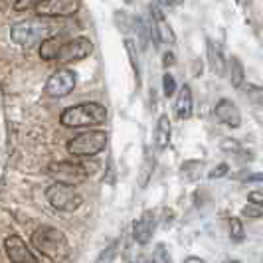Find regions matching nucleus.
Returning <instances> with one entry per match:
<instances>
[{
    "label": "nucleus",
    "mask_w": 263,
    "mask_h": 263,
    "mask_svg": "<svg viewBox=\"0 0 263 263\" xmlns=\"http://www.w3.org/2000/svg\"><path fill=\"white\" fill-rule=\"evenodd\" d=\"M107 109L101 103L87 101L79 105L67 107L66 111L60 115V123L67 129H83V127H95L105 123Z\"/></svg>",
    "instance_id": "nucleus-1"
},
{
    "label": "nucleus",
    "mask_w": 263,
    "mask_h": 263,
    "mask_svg": "<svg viewBox=\"0 0 263 263\" xmlns=\"http://www.w3.org/2000/svg\"><path fill=\"white\" fill-rule=\"evenodd\" d=\"M32 246L50 259H64L69 253L66 234L53 226H38L32 232Z\"/></svg>",
    "instance_id": "nucleus-2"
},
{
    "label": "nucleus",
    "mask_w": 263,
    "mask_h": 263,
    "mask_svg": "<svg viewBox=\"0 0 263 263\" xmlns=\"http://www.w3.org/2000/svg\"><path fill=\"white\" fill-rule=\"evenodd\" d=\"M53 22H48V16H38V18H32V20H22L18 24H14L10 30V38L14 44L26 48L30 44L38 42L40 38H48L52 36Z\"/></svg>",
    "instance_id": "nucleus-3"
},
{
    "label": "nucleus",
    "mask_w": 263,
    "mask_h": 263,
    "mask_svg": "<svg viewBox=\"0 0 263 263\" xmlns=\"http://www.w3.org/2000/svg\"><path fill=\"white\" fill-rule=\"evenodd\" d=\"M107 146L105 131H85L79 133L67 143V153L73 157H95Z\"/></svg>",
    "instance_id": "nucleus-4"
},
{
    "label": "nucleus",
    "mask_w": 263,
    "mask_h": 263,
    "mask_svg": "<svg viewBox=\"0 0 263 263\" xmlns=\"http://www.w3.org/2000/svg\"><path fill=\"white\" fill-rule=\"evenodd\" d=\"M46 200L50 202V206L60 212H73L81 206V196L78 194L76 186L66 184V182H53L46 190Z\"/></svg>",
    "instance_id": "nucleus-5"
},
{
    "label": "nucleus",
    "mask_w": 263,
    "mask_h": 263,
    "mask_svg": "<svg viewBox=\"0 0 263 263\" xmlns=\"http://www.w3.org/2000/svg\"><path fill=\"white\" fill-rule=\"evenodd\" d=\"M48 174L55 182H66V184L78 186L87 180V168L78 162H53L48 166Z\"/></svg>",
    "instance_id": "nucleus-6"
},
{
    "label": "nucleus",
    "mask_w": 263,
    "mask_h": 263,
    "mask_svg": "<svg viewBox=\"0 0 263 263\" xmlns=\"http://www.w3.org/2000/svg\"><path fill=\"white\" fill-rule=\"evenodd\" d=\"M79 8H81V0H40L34 6L38 16H48V18L73 16Z\"/></svg>",
    "instance_id": "nucleus-7"
},
{
    "label": "nucleus",
    "mask_w": 263,
    "mask_h": 263,
    "mask_svg": "<svg viewBox=\"0 0 263 263\" xmlns=\"http://www.w3.org/2000/svg\"><path fill=\"white\" fill-rule=\"evenodd\" d=\"M91 52H93L91 40L85 38V36H79V38H73V40H69V42H66V44L60 48V52L55 55V62H60V64L79 62V60L87 58Z\"/></svg>",
    "instance_id": "nucleus-8"
},
{
    "label": "nucleus",
    "mask_w": 263,
    "mask_h": 263,
    "mask_svg": "<svg viewBox=\"0 0 263 263\" xmlns=\"http://www.w3.org/2000/svg\"><path fill=\"white\" fill-rule=\"evenodd\" d=\"M76 83H78V79H76V73L71 71V69H58V71H53L52 78L48 79V83H46V93L50 95V97H66L69 93L76 89Z\"/></svg>",
    "instance_id": "nucleus-9"
},
{
    "label": "nucleus",
    "mask_w": 263,
    "mask_h": 263,
    "mask_svg": "<svg viewBox=\"0 0 263 263\" xmlns=\"http://www.w3.org/2000/svg\"><path fill=\"white\" fill-rule=\"evenodd\" d=\"M157 230V212L146 210L141 214V218H137V222L133 224V239L141 246H146L151 241V237Z\"/></svg>",
    "instance_id": "nucleus-10"
},
{
    "label": "nucleus",
    "mask_w": 263,
    "mask_h": 263,
    "mask_svg": "<svg viewBox=\"0 0 263 263\" xmlns=\"http://www.w3.org/2000/svg\"><path fill=\"white\" fill-rule=\"evenodd\" d=\"M4 250L8 253V259L14 263H36L38 261V257L32 253V251L28 250L26 241L22 239L20 236H8L4 239Z\"/></svg>",
    "instance_id": "nucleus-11"
},
{
    "label": "nucleus",
    "mask_w": 263,
    "mask_h": 263,
    "mask_svg": "<svg viewBox=\"0 0 263 263\" xmlns=\"http://www.w3.org/2000/svg\"><path fill=\"white\" fill-rule=\"evenodd\" d=\"M214 117L230 129H239L241 127V113H239V109L232 99H226V97L220 99L214 107Z\"/></svg>",
    "instance_id": "nucleus-12"
},
{
    "label": "nucleus",
    "mask_w": 263,
    "mask_h": 263,
    "mask_svg": "<svg viewBox=\"0 0 263 263\" xmlns=\"http://www.w3.org/2000/svg\"><path fill=\"white\" fill-rule=\"evenodd\" d=\"M192 111H194V99H192V89L190 85H182V89L176 95V101H174V115L180 121L192 117Z\"/></svg>",
    "instance_id": "nucleus-13"
},
{
    "label": "nucleus",
    "mask_w": 263,
    "mask_h": 263,
    "mask_svg": "<svg viewBox=\"0 0 263 263\" xmlns=\"http://www.w3.org/2000/svg\"><path fill=\"white\" fill-rule=\"evenodd\" d=\"M206 58H208V67L218 76V78H224L226 76V60L222 50L218 48V44L212 38L206 40Z\"/></svg>",
    "instance_id": "nucleus-14"
},
{
    "label": "nucleus",
    "mask_w": 263,
    "mask_h": 263,
    "mask_svg": "<svg viewBox=\"0 0 263 263\" xmlns=\"http://www.w3.org/2000/svg\"><path fill=\"white\" fill-rule=\"evenodd\" d=\"M171 135H172V125L168 115H160L155 127V146L157 151H166L171 145Z\"/></svg>",
    "instance_id": "nucleus-15"
},
{
    "label": "nucleus",
    "mask_w": 263,
    "mask_h": 263,
    "mask_svg": "<svg viewBox=\"0 0 263 263\" xmlns=\"http://www.w3.org/2000/svg\"><path fill=\"white\" fill-rule=\"evenodd\" d=\"M62 46H64V38L62 36H48V38H44L38 50L40 58L46 60V62H52V60H55V55H58Z\"/></svg>",
    "instance_id": "nucleus-16"
},
{
    "label": "nucleus",
    "mask_w": 263,
    "mask_h": 263,
    "mask_svg": "<svg viewBox=\"0 0 263 263\" xmlns=\"http://www.w3.org/2000/svg\"><path fill=\"white\" fill-rule=\"evenodd\" d=\"M204 168H206L204 160H184L180 164V176L186 182H196L198 178L202 176Z\"/></svg>",
    "instance_id": "nucleus-17"
},
{
    "label": "nucleus",
    "mask_w": 263,
    "mask_h": 263,
    "mask_svg": "<svg viewBox=\"0 0 263 263\" xmlns=\"http://www.w3.org/2000/svg\"><path fill=\"white\" fill-rule=\"evenodd\" d=\"M243 81H246L243 64L239 62V58L232 55V58H230V83H232L234 89H241V87H243Z\"/></svg>",
    "instance_id": "nucleus-18"
},
{
    "label": "nucleus",
    "mask_w": 263,
    "mask_h": 263,
    "mask_svg": "<svg viewBox=\"0 0 263 263\" xmlns=\"http://www.w3.org/2000/svg\"><path fill=\"white\" fill-rule=\"evenodd\" d=\"M153 26H155V34H157V40L162 42V44H168L172 46L176 42V36H174V30L171 28V24L166 22V18H160V20H153Z\"/></svg>",
    "instance_id": "nucleus-19"
},
{
    "label": "nucleus",
    "mask_w": 263,
    "mask_h": 263,
    "mask_svg": "<svg viewBox=\"0 0 263 263\" xmlns=\"http://www.w3.org/2000/svg\"><path fill=\"white\" fill-rule=\"evenodd\" d=\"M133 28L137 32V38H139V48L145 52L151 44V24H146L141 16L133 18Z\"/></svg>",
    "instance_id": "nucleus-20"
},
{
    "label": "nucleus",
    "mask_w": 263,
    "mask_h": 263,
    "mask_svg": "<svg viewBox=\"0 0 263 263\" xmlns=\"http://www.w3.org/2000/svg\"><path fill=\"white\" fill-rule=\"evenodd\" d=\"M125 50H127V55L131 60V67L133 71H135V81H137V85H141V64H139V53H137L135 40L125 38Z\"/></svg>",
    "instance_id": "nucleus-21"
},
{
    "label": "nucleus",
    "mask_w": 263,
    "mask_h": 263,
    "mask_svg": "<svg viewBox=\"0 0 263 263\" xmlns=\"http://www.w3.org/2000/svg\"><path fill=\"white\" fill-rule=\"evenodd\" d=\"M230 239L234 243H241L246 239V230H243V224H241V218H230Z\"/></svg>",
    "instance_id": "nucleus-22"
},
{
    "label": "nucleus",
    "mask_w": 263,
    "mask_h": 263,
    "mask_svg": "<svg viewBox=\"0 0 263 263\" xmlns=\"http://www.w3.org/2000/svg\"><path fill=\"white\" fill-rule=\"evenodd\" d=\"M153 168H155V158L146 153L145 162H143V168H141V178H139V184H141V188H145L146 182L151 180V176H153Z\"/></svg>",
    "instance_id": "nucleus-23"
},
{
    "label": "nucleus",
    "mask_w": 263,
    "mask_h": 263,
    "mask_svg": "<svg viewBox=\"0 0 263 263\" xmlns=\"http://www.w3.org/2000/svg\"><path fill=\"white\" fill-rule=\"evenodd\" d=\"M241 216L243 218H251V220H257V218H263V206L261 204H255V202H250L241 208Z\"/></svg>",
    "instance_id": "nucleus-24"
},
{
    "label": "nucleus",
    "mask_w": 263,
    "mask_h": 263,
    "mask_svg": "<svg viewBox=\"0 0 263 263\" xmlns=\"http://www.w3.org/2000/svg\"><path fill=\"white\" fill-rule=\"evenodd\" d=\"M241 148H243V146H241V143H239L237 139H232V137H226V139H222V141H220V151L230 153V155H237Z\"/></svg>",
    "instance_id": "nucleus-25"
},
{
    "label": "nucleus",
    "mask_w": 263,
    "mask_h": 263,
    "mask_svg": "<svg viewBox=\"0 0 263 263\" xmlns=\"http://www.w3.org/2000/svg\"><path fill=\"white\" fill-rule=\"evenodd\" d=\"M243 89H246V95L250 97V99L253 101V103H255V105H263V87L248 83Z\"/></svg>",
    "instance_id": "nucleus-26"
},
{
    "label": "nucleus",
    "mask_w": 263,
    "mask_h": 263,
    "mask_svg": "<svg viewBox=\"0 0 263 263\" xmlns=\"http://www.w3.org/2000/svg\"><path fill=\"white\" fill-rule=\"evenodd\" d=\"M174 91H176V79H174L172 73L166 71L162 76V93H164V97H172Z\"/></svg>",
    "instance_id": "nucleus-27"
},
{
    "label": "nucleus",
    "mask_w": 263,
    "mask_h": 263,
    "mask_svg": "<svg viewBox=\"0 0 263 263\" xmlns=\"http://www.w3.org/2000/svg\"><path fill=\"white\" fill-rule=\"evenodd\" d=\"M153 261L155 263H166L171 261V253H168V248L164 243H157V248L153 251Z\"/></svg>",
    "instance_id": "nucleus-28"
},
{
    "label": "nucleus",
    "mask_w": 263,
    "mask_h": 263,
    "mask_svg": "<svg viewBox=\"0 0 263 263\" xmlns=\"http://www.w3.org/2000/svg\"><path fill=\"white\" fill-rule=\"evenodd\" d=\"M230 174V164L228 162H220V164H216L210 172H208V178L210 180H218V178H224Z\"/></svg>",
    "instance_id": "nucleus-29"
},
{
    "label": "nucleus",
    "mask_w": 263,
    "mask_h": 263,
    "mask_svg": "<svg viewBox=\"0 0 263 263\" xmlns=\"http://www.w3.org/2000/svg\"><path fill=\"white\" fill-rule=\"evenodd\" d=\"M115 20H117L119 30H121V32H127V30H131V26H133V18H129V16H127V14L123 12V10H119L117 16H115Z\"/></svg>",
    "instance_id": "nucleus-30"
},
{
    "label": "nucleus",
    "mask_w": 263,
    "mask_h": 263,
    "mask_svg": "<svg viewBox=\"0 0 263 263\" xmlns=\"http://www.w3.org/2000/svg\"><path fill=\"white\" fill-rule=\"evenodd\" d=\"M38 2H40V0H16L14 8H16L18 12H24V10H34V6H36Z\"/></svg>",
    "instance_id": "nucleus-31"
},
{
    "label": "nucleus",
    "mask_w": 263,
    "mask_h": 263,
    "mask_svg": "<svg viewBox=\"0 0 263 263\" xmlns=\"http://www.w3.org/2000/svg\"><path fill=\"white\" fill-rule=\"evenodd\" d=\"M246 184H263V172H253L250 176L243 178Z\"/></svg>",
    "instance_id": "nucleus-32"
},
{
    "label": "nucleus",
    "mask_w": 263,
    "mask_h": 263,
    "mask_svg": "<svg viewBox=\"0 0 263 263\" xmlns=\"http://www.w3.org/2000/svg\"><path fill=\"white\" fill-rule=\"evenodd\" d=\"M176 64V55L172 52H164L162 53V67L166 69V67H172Z\"/></svg>",
    "instance_id": "nucleus-33"
},
{
    "label": "nucleus",
    "mask_w": 263,
    "mask_h": 263,
    "mask_svg": "<svg viewBox=\"0 0 263 263\" xmlns=\"http://www.w3.org/2000/svg\"><path fill=\"white\" fill-rule=\"evenodd\" d=\"M248 200L250 202H255V204H261L263 206V190H251L248 194Z\"/></svg>",
    "instance_id": "nucleus-34"
},
{
    "label": "nucleus",
    "mask_w": 263,
    "mask_h": 263,
    "mask_svg": "<svg viewBox=\"0 0 263 263\" xmlns=\"http://www.w3.org/2000/svg\"><path fill=\"white\" fill-rule=\"evenodd\" d=\"M115 248H117V243H113L111 248H107V253H101V255H99V261H109V259H113Z\"/></svg>",
    "instance_id": "nucleus-35"
},
{
    "label": "nucleus",
    "mask_w": 263,
    "mask_h": 263,
    "mask_svg": "<svg viewBox=\"0 0 263 263\" xmlns=\"http://www.w3.org/2000/svg\"><path fill=\"white\" fill-rule=\"evenodd\" d=\"M155 2H157L160 8H164V10H166V8H172V6H176V4H178L176 0H155Z\"/></svg>",
    "instance_id": "nucleus-36"
},
{
    "label": "nucleus",
    "mask_w": 263,
    "mask_h": 263,
    "mask_svg": "<svg viewBox=\"0 0 263 263\" xmlns=\"http://www.w3.org/2000/svg\"><path fill=\"white\" fill-rule=\"evenodd\" d=\"M186 261L188 263H202L204 259H202V257H198V255H190V257H186Z\"/></svg>",
    "instance_id": "nucleus-37"
},
{
    "label": "nucleus",
    "mask_w": 263,
    "mask_h": 263,
    "mask_svg": "<svg viewBox=\"0 0 263 263\" xmlns=\"http://www.w3.org/2000/svg\"><path fill=\"white\" fill-rule=\"evenodd\" d=\"M4 4H6V0H0V8H4Z\"/></svg>",
    "instance_id": "nucleus-38"
},
{
    "label": "nucleus",
    "mask_w": 263,
    "mask_h": 263,
    "mask_svg": "<svg viewBox=\"0 0 263 263\" xmlns=\"http://www.w3.org/2000/svg\"><path fill=\"white\" fill-rule=\"evenodd\" d=\"M123 2H125V4H133V2H135V0H123Z\"/></svg>",
    "instance_id": "nucleus-39"
},
{
    "label": "nucleus",
    "mask_w": 263,
    "mask_h": 263,
    "mask_svg": "<svg viewBox=\"0 0 263 263\" xmlns=\"http://www.w3.org/2000/svg\"><path fill=\"white\" fill-rule=\"evenodd\" d=\"M236 2H237V4H239V2H241V0H236Z\"/></svg>",
    "instance_id": "nucleus-40"
}]
</instances>
